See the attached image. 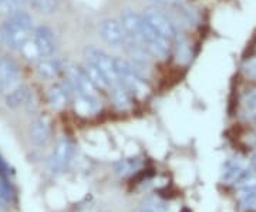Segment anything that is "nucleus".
I'll return each instance as SVG.
<instances>
[{"label": "nucleus", "mask_w": 256, "mask_h": 212, "mask_svg": "<svg viewBox=\"0 0 256 212\" xmlns=\"http://www.w3.org/2000/svg\"><path fill=\"white\" fill-rule=\"evenodd\" d=\"M60 66L53 60H42L37 64V73L44 80H53L60 73Z\"/></svg>", "instance_id": "nucleus-14"}, {"label": "nucleus", "mask_w": 256, "mask_h": 212, "mask_svg": "<svg viewBox=\"0 0 256 212\" xmlns=\"http://www.w3.org/2000/svg\"><path fill=\"white\" fill-rule=\"evenodd\" d=\"M28 97H30V90L28 86H18L12 88L6 96V106L10 108H18L28 102Z\"/></svg>", "instance_id": "nucleus-12"}, {"label": "nucleus", "mask_w": 256, "mask_h": 212, "mask_svg": "<svg viewBox=\"0 0 256 212\" xmlns=\"http://www.w3.org/2000/svg\"><path fill=\"white\" fill-rule=\"evenodd\" d=\"M244 107H245V114H246L248 120L256 121V87L245 94Z\"/></svg>", "instance_id": "nucleus-15"}, {"label": "nucleus", "mask_w": 256, "mask_h": 212, "mask_svg": "<svg viewBox=\"0 0 256 212\" xmlns=\"http://www.w3.org/2000/svg\"><path fill=\"white\" fill-rule=\"evenodd\" d=\"M114 64H116V72H117V77L118 82L128 92H140V88L142 87V78L138 73V70L130 63L126 58L121 57H116L114 58Z\"/></svg>", "instance_id": "nucleus-4"}, {"label": "nucleus", "mask_w": 256, "mask_h": 212, "mask_svg": "<svg viewBox=\"0 0 256 212\" xmlns=\"http://www.w3.org/2000/svg\"><path fill=\"white\" fill-rule=\"evenodd\" d=\"M74 156L73 144L67 138H62L56 144L52 156L48 158V170L52 174H62L72 162Z\"/></svg>", "instance_id": "nucleus-2"}, {"label": "nucleus", "mask_w": 256, "mask_h": 212, "mask_svg": "<svg viewBox=\"0 0 256 212\" xmlns=\"http://www.w3.org/2000/svg\"><path fill=\"white\" fill-rule=\"evenodd\" d=\"M252 171V166L248 160L244 158H232L225 164L224 168V180L226 182H238L245 176Z\"/></svg>", "instance_id": "nucleus-8"}, {"label": "nucleus", "mask_w": 256, "mask_h": 212, "mask_svg": "<svg viewBox=\"0 0 256 212\" xmlns=\"http://www.w3.org/2000/svg\"><path fill=\"white\" fill-rule=\"evenodd\" d=\"M132 212H150V211H148V210H146V206H144V205H142V206H141V208H137V210H136V211H132Z\"/></svg>", "instance_id": "nucleus-24"}, {"label": "nucleus", "mask_w": 256, "mask_h": 212, "mask_svg": "<svg viewBox=\"0 0 256 212\" xmlns=\"http://www.w3.org/2000/svg\"><path fill=\"white\" fill-rule=\"evenodd\" d=\"M240 206L246 211H256V191L245 192L240 200Z\"/></svg>", "instance_id": "nucleus-19"}, {"label": "nucleus", "mask_w": 256, "mask_h": 212, "mask_svg": "<svg viewBox=\"0 0 256 212\" xmlns=\"http://www.w3.org/2000/svg\"><path fill=\"white\" fill-rule=\"evenodd\" d=\"M144 206L150 212H170V206L168 204L164 202L162 200L156 198V196H150L146 198V201L144 202Z\"/></svg>", "instance_id": "nucleus-18"}, {"label": "nucleus", "mask_w": 256, "mask_h": 212, "mask_svg": "<svg viewBox=\"0 0 256 212\" xmlns=\"http://www.w3.org/2000/svg\"><path fill=\"white\" fill-rule=\"evenodd\" d=\"M142 16H144L146 22L148 23V26L152 28V30H156L160 36L165 37L168 40L174 38L175 33H176L175 32L174 23L170 20V18L165 14L162 10L151 6V8H146L144 10V14Z\"/></svg>", "instance_id": "nucleus-3"}, {"label": "nucleus", "mask_w": 256, "mask_h": 212, "mask_svg": "<svg viewBox=\"0 0 256 212\" xmlns=\"http://www.w3.org/2000/svg\"><path fill=\"white\" fill-rule=\"evenodd\" d=\"M26 2H32V0H13L14 6H18V4H20V3H26Z\"/></svg>", "instance_id": "nucleus-23"}, {"label": "nucleus", "mask_w": 256, "mask_h": 212, "mask_svg": "<svg viewBox=\"0 0 256 212\" xmlns=\"http://www.w3.org/2000/svg\"><path fill=\"white\" fill-rule=\"evenodd\" d=\"M50 134H52V121L47 116H40L30 124L28 136L33 144L36 146L46 144L50 138Z\"/></svg>", "instance_id": "nucleus-10"}, {"label": "nucleus", "mask_w": 256, "mask_h": 212, "mask_svg": "<svg viewBox=\"0 0 256 212\" xmlns=\"http://www.w3.org/2000/svg\"><path fill=\"white\" fill-rule=\"evenodd\" d=\"M254 150H255V154H256V144H255V147H254Z\"/></svg>", "instance_id": "nucleus-26"}, {"label": "nucleus", "mask_w": 256, "mask_h": 212, "mask_svg": "<svg viewBox=\"0 0 256 212\" xmlns=\"http://www.w3.org/2000/svg\"><path fill=\"white\" fill-rule=\"evenodd\" d=\"M34 46L37 48V53L40 57H50L54 53L56 42L53 32L46 26H40L34 32Z\"/></svg>", "instance_id": "nucleus-9"}, {"label": "nucleus", "mask_w": 256, "mask_h": 212, "mask_svg": "<svg viewBox=\"0 0 256 212\" xmlns=\"http://www.w3.org/2000/svg\"><path fill=\"white\" fill-rule=\"evenodd\" d=\"M100 34L102 40L112 47L124 46L127 42V33L122 24L114 18H106L100 24Z\"/></svg>", "instance_id": "nucleus-6"}, {"label": "nucleus", "mask_w": 256, "mask_h": 212, "mask_svg": "<svg viewBox=\"0 0 256 212\" xmlns=\"http://www.w3.org/2000/svg\"><path fill=\"white\" fill-rule=\"evenodd\" d=\"M2 90H3V88H2V86H0V96H2Z\"/></svg>", "instance_id": "nucleus-25"}, {"label": "nucleus", "mask_w": 256, "mask_h": 212, "mask_svg": "<svg viewBox=\"0 0 256 212\" xmlns=\"http://www.w3.org/2000/svg\"><path fill=\"white\" fill-rule=\"evenodd\" d=\"M32 8L42 14H53L58 8V0H32Z\"/></svg>", "instance_id": "nucleus-16"}, {"label": "nucleus", "mask_w": 256, "mask_h": 212, "mask_svg": "<svg viewBox=\"0 0 256 212\" xmlns=\"http://www.w3.org/2000/svg\"><path fill=\"white\" fill-rule=\"evenodd\" d=\"M84 58L87 63L94 66L102 74V77L106 78V82L110 87L120 83L117 72H116L114 58H111L106 52H102V50L94 46H87L84 48Z\"/></svg>", "instance_id": "nucleus-1"}, {"label": "nucleus", "mask_w": 256, "mask_h": 212, "mask_svg": "<svg viewBox=\"0 0 256 212\" xmlns=\"http://www.w3.org/2000/svg\"><path fill=\"white\" fill-rule=\"evenodd\" d=\"M242 70H244V73H245L246 77L256 82V56L248 58L246 62L244 63V66H242Z\"/></svg>", "instance_id": "nucleus-21"}, {"label": "nucleus", "mask_w": 256, "mask_h": 212, "mask_svg": "<svg viewBox=\"0 0 256 212\" xmlns=\"http://www.w3.org/2000/svg\"><path fill=\"white\" fill-rule=\"evenodd\" d=\"M13 20H16L18 23H20V24H23L24 28H28L32 30V28H33V20H32V18L28 16L26 12H23V10H16L13 14H12V18Z\"/></svg>", "instance_id": "nucleus-20"}, {"label": "nucleus", "mask_w": 256, "mask_h": 212, "mask_svg": "<svg viewBox=\"0 0 256 212\" xmlns=\"http://www.w3.org/2000/svg\"><path fill=\"white\" fill-rule=\"evenodd\" d=\"M235 186L242 192H252L256 191V171H250L248 176H245L240 181H238Z\"/></svg>", "instance_id": "nucleus-17"}, {"label": "nucleus", "mask_w": 256, "mask_h": 212, "mask_svg": "<svg viewBox=\"0 0 256 212\" xmlns=\"http://www.w3.org/2000/svg\"><path fill=\"white\" fill-rule=\"evenodd\" d=\"M18 80V66L10 57H0V86L2 88H12Z\"/></svg>", "instance_id": "nucleus-11"}, {"label": "nucleus", "mask_w": 256, "mask_h": 212, "mask_svg": "<svg viewBox=\"0 0 256 212\" xmlns=\"http://www.w3.org/2000/svg\"><path fill=\"white\" fill-rule=\"evenodd\" d=\"M67 100H68V96H67V92L63 86L56 84L48 90V102L52 104V107H54L57 110L66 107Z\"/></svg>", "instance_id": "nucleus-13"}, {"label": "nucleus", "mask_w": 256, "mask_h": 212, "mask_svg": "<svg viewBox=\"0 0 256 212\" xmlns=\"http://www.w3.org/2000/svg\"><path fill=\"white\" fill-rule=\"evenodd\" d=\"M152 2H158V3H166V4H171V3H178L180 0H152Z\"/></svg>", "instance_id": "nucleus-22"}, {"label": "nucleus", "mask_w": 256, "mask_h": 212, "mask_svg": "<svg viewBox=\"0 0 256 212\" xmlns=\"http://www.w3.org/2000/svg\"><path fill=\"white\" fill-rule=\"evenodd\" d=\"M120 23L122 24V28L127 33V37L138 40L141 38L142 28L146 26V18L144 16L138 14L132 10H124L120 16Z\"/></svg>", "instance_id": "nucleus-7"}, {"label": "nucleus", "mask_w": 256, "mask_h": 212, "mask_svg": "<svg viewBox=\"0 0 256 212\" xmlns=\"http://www.w3.org/2000/svg\"><path fill=\"white\" fill-rule=\"evenodd\" d=\"M28 33H30V28H24L23 24H20L13 18H9L4 23L3 30H2V36L4 38L6 44L14 50H20L28 44Z\"/></svg>", "instance_id": "nucleus-5"}]
</instances>
